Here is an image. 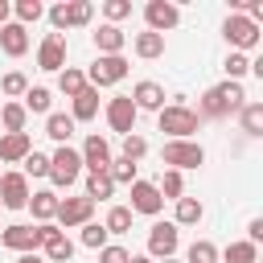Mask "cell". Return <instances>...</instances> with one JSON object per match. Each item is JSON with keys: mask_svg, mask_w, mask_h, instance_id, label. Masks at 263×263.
<instances>
[{"mask_svg": "<svg viewBox=\"0 0 263 263\" xmlns=\"http://www.w3.org/2000/svg\"><path fill=\"white\" fill-rule=\"evenodd\" d=\"M242 107H247L242 86H238V82H218V86H210V90H205V99H201L197 115H205V119H226V115H238Z\"/></svg>", "mask_w": 263, "mask_h": 263, "instance_id": "1", "label": "cell"}, {"mask_svg": "<svg viewBox=\"0 0 263 263\" xmlns=\"http://www.w3.org/2000/svg\"><path fill=\"white\" fill-rule=\"evenodd\" d=\"M197 123H201V115H197L193 107H185V103H168V107L156 111V127H160L168 140H189V136L197 132Z\"/></svg>", "mask_w": 263, "mask_h": 263, "instance_id": "2", "label": "cell"}, {"mask_svg": "<svg viewBox=\"0 0 263 263\" xmlns=\"http://www.w3.org/2000/svg\"><path fill=\"white\" fill-rule=\"evenodd\" d=\"M222 37L230 41V49H234V53H247V49H255V45L263 41V29H259L251 16L230 12V16H226V25H222Z\"/></svg>", "mask_w": 263, "mask_h": 263, "instance_id": "3", "label": "cell"}, {"mask_svg": "<svg viewBox=\"0 0 263 263\" xmlns=\"http://www.w3.org/2000/svg\"><path fill=\"white\" fill-rule=\"evenodd\" d=\"M160 160L168 164V168H197V164H205V148L197 144V140H164V148H160Z\"/></svg>", "mask_w": 263, "mask_h": 263, "instance_id": "4", "label": "cell"}, {"mask_svg": "<svg viewBox=\"0 0 263 263\" xmlns=\"http://www.w3.org/2000/svg\"><path fill=\"white\" fill-rule=\"evenodd\" d=\"M78 173H82V156H78V148L62 144V148L49 156V181H53V189H70V185L78 181Z\"/></svg>", "mask_w": 263, "mask_h": 263, "instance_id": "5", "label": "cell"}, {"mask_svg": "<svg viewBox=\"0 0 263 263\" xmlns=\"http://www.w3.org/2000/svg\"><path fill=\"white\" fill-rule=\"evenodd\" d=\"M177 247H181V230H177L173 222H152V230H148V259H152V263L173 259Z\"/></svg>", "mask_w": 263, "mask_h": 263, "instance_id": "6", "label": "cell"}, {"mask_svg": "<svg viewBox=\"0 0 263 263\" xmlns=\"http://www.w3.org/2000/svg\"><path fill=\"white\" fill-rule=\"evenodd\" d=\"M37 247L45 251V263H70V255H74V242L53 222H41L37 226Z\"/></svg>", "mask_w": 263, "mask_h": 263, "instance_id": "7", "label": "cell"}, {"mask_svg": "<svg viewBox=\"0 0 263 263\" xmlns=\"http://www.w3.org/2000/svg\"><path fill=\"white\" fill-rule=\"evenodd\" d=\"M127 78V58L123 53H115V58H95V66L86 70V86H115V82H123Z\"/></svg>", "mask_w": 263, "mask_h": 263, "instance_id": "8", "label": "cell"}, {"mask_svg": "<svg viewBox=\"0 0 263 263\" xmlns=\"http://www.w3.org/2000/svg\"><path fill=\"white\" fill-rule=\"evenodd\" d=\"M90 214H95V201L90 197H58L53 222H58V230H70V226H86Z\"/></svg>", "mask_w": 263, "mask_h": 263, "instance_id": "9", "label": "cell"}, {"mask_svg": "<svg viewBox=\"0 0 263 263\" xmlns=\"http://www.w3.org/2000/svg\"><path fill=\"white\" fill-rule=\"evenodd\" d=\"M29 197H33V189H29L25 173H0V205L4 210H25Z\"/></svg>", "mask_w": 263, "mask_h": 263, "instance_id": "10", "label": "cell"}, {"mask_svg": "<svg viewBox=\"0 0 263 263\" xmlns=\"http://www.w3.org/2000/svg\"><path fill=\"white\" fill-rule=\"evenodd\" d=\"M144 21H148V33H168V29H177V21H181V8L177 4H168V0H148L144 4Z\"/></svg>", "mask_w": 263, "mask_h": 263, "instance_id": "11", "label": "cell"}, {"mask_svg": "<svg viewBox=\"0 0 263 263\" xmlns=\"http://www.w3.org/2000/svg\"><path fill=\"white\" fill-rule=\"evenodd\" d=\"M37 66L49 70V74L66 70V37L62 33H45V41L37 45Z\"/></svg>", "mask_w": 263, "mask_h": 263, "instance_id": "12", "label": "cell"}, {"mask_svg": "<svg viewBox=\"0 0 263 263\" xmlns=\"http://www.w3.org/2000/svg\"><path fill=\"white\" fill-rule=\"evenodd\" d=\"M136 103L127 99V95H115L111 103H107V123H111V132H119V136H132L136 132Z\"/></svg>", "mask_w": 263, "mask_h": 263, "instance_id": "13", "label": "cell"}, {"mask_svg": "<svg viewBox=\"0 0 263 263\" xmlns=\"http://www.w3.org/2000/svg\"><path fill=\"white\" fill-rule=\"evenodd\" d=\"M78 156H82V168H86V173H107V164L115 160V156H111V144H107L99 132L86 136V144H82Z\"/></svg>", "mask_w": 263, "mask_h": 263, "instance_id": "14", "label": "cell"}, {"mask_svg": "<svg viewBox=\"0 0 263 263\" xmlns=\"http://www.w3.org/2000/svg\"><path fill=\"white\" fill-rule=\"evenodd\" d=\"M127 210L156 218V214L164 210V197H160V189H156L152 181H132V205H127Z\"/></svg>", "mask_w": 263, "mask_h": 263, "instance_id": "15", "label": "cell"}, {"mask_svg": "<svg viewBox=\"0 0 263 263\" xmlns=\"http://www.w3.org/2000/svg\"><path fill=\"white\" fill-rule=\"evenodd\" d=\"M0 242H4L8 251L29 255V251H37V226H29V222H12V226H4Z\"/></svg>", "mask_w": 263, "mask_h": 263, "instance_id": "16", "label": "cell"}, {"mask_svg": "<svg viewBox=\"0 0 263 263\" xmlns=\"http://www.w3.org/2000/svg\"><path fill=\"white\" fill-rule=\"evenodd\" d=\"M29 152H33L29 132H4L0 136V164H21Z\"/></svg>", "mask_w": 263, "mask_h": 263, "instance_id": "17", "label": "cell"}, {"mask_svg": "<svg viewBox=\"0 0 263 263\" xmlns=\"http://www.w3.org/2000/svg\"><path fill=\"white\" fill-rule=\"evenodd\" d=\"M127 99L136 103V111H160V107H164V86L144 78V82H136V86H132V95H127Z\"/></svg>", "mask_w": 263, "mask_h": 263, "instance_id": "18", "label": "cell"}, {"mask_svg": "<svg viewBox=\"0 0 263 263\" xmlns=\"http://www.w3.org/2000/svg\"><path fill=\"white\" fill-rule=\"evenodd\" d=\"M0 49H4L8 58H25V53H29V29L16 25V21L0 25Z\"/></svg>", "mask_w": 263, "mask_h": 263, "instance_id": "19", "label": "cell"}, {"mask_svg": "<svg viewBox=\"0 0 263 263\" xmlns=\"http://www.w3.org/2000/svg\"><path fill=\"white\" fill-rule=\"evenodd\" d=\"M95 45H99V58H115V53H123L127 33H123L119 25H99V29H95Z\"/></svg>", "mask_w": 263, "mask_h": 263, "instance_id": "20", "label": "cell"}, {"mask_svg": "<svg viewBox=\"0 0 263 263\" xmlns=\"http://www.w3.org/2000/svg\"><path fill=\"white\" fill-rule=\"evenodd\" d=\"M29 210H33V218H37V226H41V222H53V214H58V193H53V189H37V193L29 197Z\"/></svg>", "mask_w": 263, "mask_h": 263, "instance_id": "21", "label": "cell"}, {"mask_svg": "<svg viewBox=\"0 0 263 263\" xmlns=\"http://www.w3.org/2000/svg\"><path fill=\"white\" fill-rule=\"evenodd\" d=\"M95 115H99V90L86 86L82 95H74V111H70V119H74V123H86V119H95Z\"/></svg>", "mask_w": 263, "mask_h": 263, "instance_id": "22", "label": "cell"}, {"mask_svg": "<svg viewBox=\"0 0 263 263\" xmlns=\"http://www.w3.org/2000/svg\"><path fill=\"white\" fill-rule=\"evenodd\" d=\"M205 218V205L197 201V197H177V218H173V226L181 230V226H197Z\"/></svg>", "mask_w": 263, "mask_h": 263, "instance_id": "23", "label": "cell"}, {"mask_svg": "<svg viewBox=\"0 0 263 263\" xmlns=\"http://www.w3.org/2000/svg\"><path fill=\"white\" fill-rule=\"evenodd\" d=\"M45 136H49V140H58V148H62V144H70V136H74V119H70V115H62V111H53V115L45 119Z\"/></svg>", "mask_w": 263, "mask_h": 263, "instance_id": "24", "label": "cell"}, {"mask_svg": "<svg viewBox=\"0 0 263 263\" xmlns=\"http://www.w3.org/2000/svg\"><path fill=\"white\" fill-rule=\"evenodd\" d=\"M136 53H140L144 62L160 58V53H164V37H160V33H148V29H144V33H136Z\"/></svg>", "mask_w": 263, "mask_h": 263, "instance_id": "25", "label": "cell"}, {"mask_svg": "<svg viewBox=\"0 0 263 263\" xmlns=\"http://www.w3.org/2000/svg\"><path fill=\"white\" fill-rule=\"evenodd\" d=\"M58 90H62L66 99L82 95V90H86V74H82V70H74V66H66V70L58 74Z\"/></svg>", "mask_w": 263, "mask_h": 263, "instance_id": "26", "label": "cell"}, {"mask_svg": "<svg viewBox=\"0 0 263 263\" xmlns=\"http://www.w3.org/2000/svg\"><path fill=\"white\" fill-rule=\"evenodd\" d=\"M238 119H242V132H247L251 140L263 136V103H247V107L238 111Z\"/></svg>", "mask_w": 263, "mask_h": 263, "instance_id": "27", "label": "cell"}, {"mask_svg": "<svg viewBox=\"0 0 263 263\" xmlns=\"http://www.w3.org/2000/svg\"><path fill=\"white\" fill-rule=\"evenodd\" d=\"M111 193H115V185H111L107 173H86V193H82V197H90V201H107Z\"/></svg>", "mask_w": 263, "mask_h": 263, "instance_id": "28", "label": "cell"}, {"mask_svg": "<svg viewBox=\"0 0 263 263\" xmlns=\"http://www.w3.org/2000/svg\"><path fill=\"white\" fill-rule=\"evenodd\" d=\"M156 189H160V197H164V201L185 197V181H181V173H177V168H164V177L156 181Z\"/></svg>", "mask_w": 263, "mask_h": 263, "instance_id": "29", "label": "cell"}, {"mask_svg": "<svg viewBox=\"0 0 263 263\" xmlns=\"http://www.w3.org/2000/svg\"><path fill=\"white\" fill-rule=\"evenodd\" d=\"M12 12H16V25H25V29H29L33 21H41V16H45V4H41V0H16V4H12Z\"/></svg>", "mask_w": 263, "mask_h": 263, "instance_id": "30", "label": "cell"}, {"mask_svg": "<svg viewBox=\"0 0 263 263\" xmlns=\"http://www.w3.org/2000/svg\"><path fill=\"white\" fill-rule=\"evenodd\" d=\"M66 16H70V29H82V25H90L95 4L90 0H66Z\"/></svg>", "mask_w": 263, "mask_h": 263, "instance_id": "31", "label": "cell"}, {"mask_svg": "<svg viewBox=\"0 0 263 263\" xmlns=\"http://www.w3.org/2000/svg\"><path fill=\"white\" fill-rule=\"evenodd\" d=\"M49 103H53V95H49L45 86H29L21 107H25V111H33V115H45V111H49Z\"/></svg>", "mask_w": 263, "mask_h": 263, "instance_id": "32", "label": "cell"}, {"mask_svg": "<svg viewBox=\"0 0 263 263\" xmlns=\"http://www.w3.org/2000/svg\"><path fill=\"white\" fill-rule=\"evenodd\" d=\"M25 119H29V111H25L21 103H4V107H0V123H4V132H25Z\"/></svg>", "mask_w": 263, "mask_h": 263, "instance_id": "33", "label": "cell"}, {"mask_svg": "<svg viewBox=\"0 0 263 263\" xmlns=\"http://www.w3.org/2000/svg\"><path fill=\"white\" fill-rule=\"evenodd\" d=\"M107 234H127L132 230V210L127 205H111V214H107Z\"/></svg>", "mask_w": 263, "mask_h": 263, "instance_id": "34", "label": "cell"}, {"mask_svg": "<svg viewBox=\"0 0 263 263\" xmlns=\"http://www.w3.org/2000/svg\"><path fill=\"white\" fill-rule=\"evenodd\" d=\"M185 263H218V247L210 238H197L189 251H185Z\"/></svg>", "mask_w": 263, "mask_h": 263, "instance_id": "35", "label": "cell"}, {"mask_svg": "<svg viewBox=\"0 0 263 263\" xmlns=\"http://www.w3.org/2000/svg\"><path fill=\"white\" fill-rule=\"evenodd\" d=\"M107 177H111V185H132V181H136V164L119 156V160L107 164Z\"/></svg>", "mask_w": 263, "mask_h": 263, "instance_id": "36", "label": "cell"}, {"mask_svg": "<svg viewBox=\"0 0 263 263\" xmlns=\"http://www.w3.org/2000/svg\"><path fill=\"white\" fill-rule=\"evenodd\" d=\"M222 259H226V263H255V259H259V247H251V242H230V247L222 251Z\"/></svg>", "mask_w": 263, "mask_h": 263, "instance_id": "37", "label": "cell"}, {"mask_svg": "<svg viewBox=\"0 0 263 263\" xmlns=\"http://www.w3.org/2000/svg\"><path fill=\"white\" fill-rule=\"evenodd\" d=\"M0 90H4V95H12V99H25V90H29V78H25L21 70H8V74L0 78Z\"/></svg>", "mask_w": 263, "mask_h": 263, "instance_id": "38", "label": "cell"}, {"mask_svg": "<svg viewBox=\"0 0 263 263\" xmlns=\"http://www.w3.org/2000/svg\"><path fill=\"white\" fill-rule=\"evenodd\" d=\"M82 247L103 251V247H107V226H103V222H86V226H82Z\"/></svg>", "mask_w": 263, "mask_h": 263, "instance_id": "39", "label": "cell"}, {"mask_svg": "<svg viewBox=\"0 0 263 263\" xmlns=\"http://www.w3.org/2000/svg\"><path fill=\"white\" fill-rule=\"evenodd\" d=\"M222 70H226V82H238V78H242V74L251 70V58H247V53H234V49H230V58H226V66H222Z\"/></svg>", "mask_w": 263, "mask_h": 263, "instance_id": "40", "label": "cell"}, {"mask_svg": "<svg viewBox=\"0 0 263 263\" xmlns=\"http://www.w3.org/2000/svg\"><path fill=\"white\" fill-rule=\"evenodd\" d=\"M144 152H148V140H144V136H136V132H132V136H123V160L140 164V156H144Z\"/></svg>", "mask_w": 263, "mask_h": 263, "instance_id": "41", "label": "cell"}, {"mask_svg": "<svg viewBox=\"0 0 263 263\" xmlns=\"http://www.w3.org/2000/svg\"><path fill=\"white\" fill-rule=\"evenodd\" d=\"M21 164H25V177H49V156H41L37 148H33Z\"/></svg>", "mask_w": 263, "mask_h": 263, "instance_id": "42", "label": "cell"}, {"mask_svg": "<svg viewBox=\"0 0 263 263\" xmlns=\"http://www.w3.org/2000/svg\"><path fill=\"white\" fill-rule=\"evenodd\" d=\"M103 16H107V25H119L123 16H132V0H107L103 4Z\"/></svg>", "mask_w": 263, "mask_h": 263, "instance_id": "43", "label": "cell"}, {"mask_svg": "<svg viewBox=\"0 0 263 263\" xmlns=\"http://www.w3.org/2000/svg\"><path fill=\"white\" fill-rule=\"evenodd\" d=\"M127 259H132V255H127L123 247H111V242L99 251V263H127Z\"/></svg>", "mask_w": 263, "mask_h": 263, "instance_id": "44", "label": "cell"}, {"mask_svg": "<svg viewBox=\"0 0 263 263\" xmlns=\"http://www.w3.org/2000/svg\"><path fill=\"white\" fill-rule=\"evenodd\" d=\"M247 242H251V247L263 242V218H251V226H247Z\"/></svg>", "mask_w": 263, "mask_h": 263, "instance_id": "45", "label": "cell"}, {"mask_svg": "<svg viewBox=\"0 0 263 263\" xmlns=\"http://www.w3.org/2000/svg\"><path fill=\"white\" fill-rule=\"evenodd\" d=\"M8 12H12V4H8V0H0V25H8Z\"/></svg>", "mask_w": 263, "mask_h": 263, "instance_id": "46", "label": "cell"}, {"mask_svg": "<svg viewBox=\"0 0 263 263\" xmlns=\"http://www.w3.org/2000/svg\"><path fill=\"white\" fill-rule=\"evenodd\" d=\"M16 263H45V259H41V255H37V251H29V255H21V259H16Z\"/></svg>", "mask_w": 263, "mask_h": 263, "instance_id": "47", "label": "cell"}, {"mask_svg": "<svg viewBox=\"0 0 263 263\" xmlns=\"http://www.w3.org/2000/svg\"><path fill=\"white\" fill-rule=\"evenodd\" d=\"M127 263H152V259H148V255H132Z\"/></svg>", "mask_w": 263, "mask_h": 263, "instance_id": "48", "label": "cell"}, {"mask_svg": "<svg viewBox=\"0 0 263 263\" xmlns=\"http://www.w3.org/2000/svg\"><path fill=\"white\" fill-rule=\"evenodd\" d=\"M160 263H177V259H160Z\"/></svg>", "mask_w": 263, "mask_h": 263, "instance_id": "49", "label": "cell"}, {"mask_svg": "<svg viewBox=\"0 0 263 263\" xmlns=\"http://www.w3.org/2000/svg\"><path fill=\"white\" fill-rule=\"evenodd\" d=\"M0 210H4V205H0Z\"/></svg>", "mask_w": 263, "mask_h": 263, "instance_id": "50", "label": "cell"}]
</instances>
